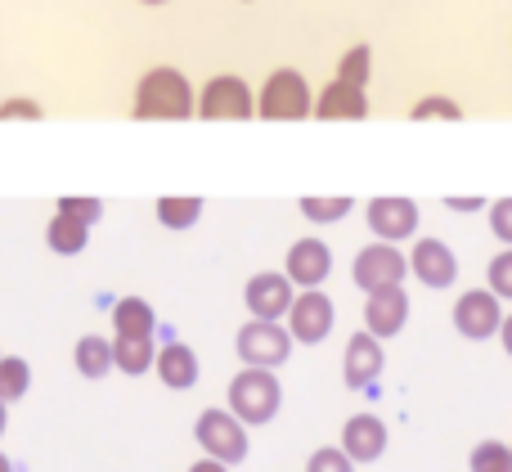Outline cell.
<instances>
[{"label":"cell","instance_id":"6da1fadb","mask_svg":"<svg viewBox=\"0 0 512 472\" xmlns=\"http://www.w3.org/2000/svg\"><path fill=\"white\" fill-rule=\"evenodd\" d=\"M131 117H140V122H189V117H198L194 81H189L180 68H171V63L149 68L140 81H135Z\"/></svg>","mask_w":512,"mask_h":472},{"label":"cell","instance_id":"7a4b0ae2","mask_svg":"<svg viewBox=\"0 0 512 472\" xmlns=\"http://www.w3.org/2000/svg\"><path fill=\"white\" fill-rule=\"evenodd\" d=\"M225 410L234 419H243L248 428H265V423L279 419L283 410V383L274 369H248L230 378V392H225Z\"/></svg>","mask_w":512,"mask_h":472},{"label":"cell","instance_id":"3957f363","mask_svg":"<svg viewBox=\"0 0 512 472\" xmlns=\"http://www.w3.org/2000/svg\"><path fill=\"white\" fill-rule=\"evenodd\" d=\"M256 117L261 122H306V117H315V90H310L306 72L274 68L256 90Z\"/></svg>","mask_w":512,"mask_h":472},{"label":"cell","instance_id":"277c9868","mask_svg":"<svg viewBox=\"0 0 512 472\" xmlns=\"http://www.w3.org/2000/svg\"><path fill=\"white\" fill-rule=\"evenodd\" d=\"M194 441L207 459H221V464H230V468L252 455L248 423L234 419L230 410H216V405H207V410L194 419Z\"/></svg>","mask_w":512,"mask_h":472},{"label":"cell","instance_id":"5b68a950","mask_svg":"<svg viewBox=\"0 0 512 472\" xmlns=\"http://www.w3.org/2000/svg\"><path fill=\"white\" fill-rule=\"evenodd\" d=\"M198 117L203 122H252L256 117V90L239 72H221L198 90Z\"/></svg>","mask_w":512,"mask_h":472},{"label":"cell","instance_id":"8992f818","mask_svg":"<svg viewBox=\"0 0 512 472\" xmlns=\"http://www.w3.org/2000/svg\"><path fill=\"white\" fill-rule=\"evenodd\" d=\"M292 347H297V342H292L288 324H279V320H248L239 333H234V351H239V360L248 369L288 365Z\"/></svg>","mask_w":512,"mask_h":472},{"label":"cell","instance_id":"52a82bcc","mask_svg":"<svg viewBox=\"0 0 512 472\" xmlns=\"http://www.w3.org/2000/svg\"><path fill=\"white\" fill-rule=\"evenodd\" d=\"M351 279L364 297L378 293V288H400L409 279V252H400V243H369V248L355 252Z\"/></svg>","mask_w":512,"mask_h":472},{"label":"cell","instance_id":"ba28073f","mask_svg":"<svg viewBox=\"0 0 512 472\" xmlns=\"http://www.w3.org/2000/svg\"><path fill=\"white\" fill-rule=\"evenodd\" d=\"M283 324H288V333H292L297 347H319L337 324V306L324 288H301V293L292 297V311H288Z\"/></svg>","mask_w":512,"mask_h":472},{"label":"cell","instance_id":"9c48e42d","mask_svg":"<svg viewBox=\"0 0 512 472\" xmlns=\"http://www.w3.org/2000/svg\"><path fill=\"white\" fill-rule=\"evenodd\" d=\"M504 302H499L490 288H468V293L454 302V311H450V320H454V329H459V338H468V342H490V338H499V329H504Z\"/></svg>","mask_w":512,"mask_h":472},{"label":"cell","instance_id":"30bf717a","mask_svg":"<svg viewBox=\"0 0 512 472\" xmlns=\"http://www.w3.org/2000/svg\"><path fill=\"white\" fill-rule=\"evenodd\" d=\"M292 297H297V284H292L283 270H256V275L243 284V306H248L252 320H288Z\"/></svg>","mask_w":512,"mask_h":472},{"label":"cell","instance_id":"8fae6325","mask_svg":"<svg viewBox=\"0 0 512 472\" xmlns=\"http://www.w3.org/2000/svg\"><path fill=\"white\" fill-rule=\"evenodd\" d=\"M364 221H369V234L382 243H409L418 234V221H423V212H418L414 198H373L369 207H364Z\"/></svg>","mask_w":512,"mask_h":472},{"label":"cell","instance_id":"7c38bea8","mask_svg":"<svg viewBox=\"0 0 512 472\" xmlns=\"http://www.w3.org/2000/svg\"><path fill=\"white\" fill-rule=\"evenodd\" d=\"M382 369H387V347H382V338H373L369 329L351 333V342H346V351H342V383L351 387V392H364V387H373L382 378Z\"/></svg>","mask_w":512,"mask_h":472},{"label":"cell","instance_id":"4fadbf2b","mask_svg":"<svg viewBox=\"0 0 512 472\" xmlns=\"http://www.w3.org/2000/svg\"><path fill=\"white\" fill-rule=\"evenodd\" d=\"M409 275L427 288H450L459 279V257L445 239H414L409 243Z\"/></svg>","mask_w":512,"mask_h":472},{"label":"cell","instance_id":"5bb4252c","mask_svg":"<svg viewBox=\"0 0 512 472\" xmlns=\"http://www.w3.org/2000/svg\"><path fill=\"white\" fill-rule=\"evenodd\" d=\"M283 275L301 288H324V279L333 275V248L324 239H297L283 257Z\"/></svg>","mask_w":512,"mask_h":472},{"label":"cell","instance_id":"9a60e30c","mask_svg":"<svg viewBox=\"0 0 512 472\" xmlns=\"http://www.w3.org/2000/svg\"><path fill=\"white\" fill-rule=\"evenodd\" d=\"M409 293H405V284L400 288H378V293H369L364 297V329L373 333V338H396V333H405V324H409Z\"/></svg>","mask_w":512,"mask_h":472},{"label":"cell","instance_id":"2e32d148","mask_svg":"<svg viewBox=\"0 0 512 472\" xmlns=\"http://www.w3.org/2000/svg\"><path fill=\"white\" fill-rule=\"evenodd\" d=\"M387 441H391V432L378 414H351L342 423V450L355 464H378L387 455Z\"/></svg>","mask_w":512,"mask_h":472},{"label":"cell","instance_id":"e0dca14e","mask_svg":"<svg viewBox=\"0 0 512 472\" xmlns=\"http://www.w3.org/2000/svg\"><path fill=\"white\" fill-rule=\"evenodd\" d=\"M315 117L319 122H364V117H369V90L333 77L315 95Z\"/></svg>","mask_w":512,"mask_h":472},{"label":"cell","instance_id":"ac0fdd59","mask_svg":"<svg viewBox=\"0 0 512 472\" xmlns=\"http://www.w3.org/2000/svg\"><path fill=\"white\" fill-rule=\"evenodd\" d=\"M153 374H158V383L171 387V392H189V387H198V378H203V360H198V351L189 347V342L171 338L167 347H158Z\"/></svg>","mask_w":512,"mask_h":472},{"label":"cell","instance_id":"d6986e66","mask_svg":"<svg viewBox=\"0 0 512 472\" xmlns=\"http://www.w3.org/2000/svg\"><path fill=\"white\" fill-rule=\"evenodd\" d=\"M72 369H77L86 383H104L113 374V338L104 333H81L77 347H72Z\"/></svg>","mask_w":512,"mask_h":472},{"label":"cell","instance_id":"ffe728a7","mask_svg":"<svg viewBox=\"0 0 512 472\" xmlns=\"http://www.w3.org/2000/svg\"><path fill=\"white\" fill-rule=\"evenodd\" d=\"M158 333V311L144 297H117L113 302V338H153Z\"/></svg>","mask_w":512,"mask_h":472},{"label":"cell","instance_id":"44dd1931","mask_svg":"<svg viewBox=\"0 0 512 472\" xmlns=\"http://www.w3.org/2000/svg\"><path fill=\"white\" fill-rule=\"evenodd\" d=\"M158 365V342L153 338H113V369L126 378H144Z\"/></svg>","mask_w":512,"mask_h":472},{"label":"cell","instance_id":"7402d4cb","mask_svg":"<svg viewBox=\"0 0 512 472\" xmlns=\"http://www.w3.org/2000/svg\"><path fill=\"white\" fill-rule=\"evenodd\" d=\"M45 248H50L54 257H81V252L90 248V225L54 212L50 221H45Z\"/></svg>","mask_w":512,"mask_h":472},{"label":"cell","instance_id":"603a6c76","mask_svg":"<svg viewBox=\"0 0 512 472\" xmlns=\"http://www.w3.org/2000/svg\"><path fill=\"white\" fill-rule=\"evenodd\" d=\"M158 225L162 230H176V234H185V230H194L198 221H203V212H207V198H198V194H167V198H158Z\"/></svg>","mask_w":512,"mask_h":472},{"label":"cell","instance_id":"cb8c5ba5","mask_svg":"<svg viewBox=\"0 0 512 472\" xmlns=\"http://www.w3.org/2000/svg\"><path fill=\"white\" fill-rule=\"evenodd\" d=\"M32 392V365L23 356H0V401L14 405Z\"/></svg>","mask_w":512,"mask_h":472},{"label":"cell","instance_id":"d4e9b609","mask_svg":"<svg viewBox=\"0 0 512 472\" xmlns=\"http://www.w3.org/2000/svg\"><path fill=\"white\" fill-rule=\"evenodd\" d=\"M297 207H301V216H306L310 225H337V221L351 216L355 198H346V194H337V198H301Z\"/></svg>","mask_w":512,"mask_h":472},{"label":"cell","instance_id":"484cf974","mask_svg":"<svg viewBox=\"0 0 512 472\" xmlns=\"http://www.w3.org/2000/svg\"><path fill=\"white\" fill-rule=\"evenodd\" d=\"M337 81H351V86H364L369 90L373 81V45H351V50L337 59Z\"/></svg>","mask_w":512,"mask_h":472},{"label":"cell","instance_id":"4316f807","mask_svg":"<svg viewBox=\"0 0 512 472\" xmlns=\"http://www.w3.org/2000/svg\"><path fill=\"white\" fill-rule=\"evenodd\" d=\"M409 117H414V122H436V117H441V122H463V104H454L450 95H423L409 108Z\"/></svg>","mask_w":512,"mask_h":472},{"label":"cell","instance_id":"83f0119b","mask_svg":"<svg viewBox=\"0 0 512 472\" xmlns=\"http://www.w3.org/2000/svg\"><path fill=\"white\" fill-rule=\"evenodd\" d=\"M54 212H63V216H72V221H81V225H90V230H95V225L104 221V198H90V194H63Z\"/></svg>","mask_w":512,"mask_h":472},{"label":"cell","instance_id":"f1b7e54d","mask_svg":"<svg viewBox=\"0 0 512 472\" xmlns=\"http://www.w3.org/2000/svg\"><path fill=\"white\" fill-rule=\"evenodd\" d=\"M468 468L472 472H512V459H508V446L504 441H477L468 455Z\"/></svg>","mask_w":512,"mask_h":472},{"label":"cell","instance_id":"f546056e","mask_svg":"<svg viewBox=\"0 0 512 472\" xmlns=\"http://www.w3.org/2000/svg\"><path fill=\"white\" fill-rule=\"evenodd\" d=\"M486 288L499 297V302H512V248L495 252L486 266Z\"/></svg>","mask_w":512,"mask_h":472},{"label":"cell","instance_id":"4dcf8cb0","mask_svg":"<svg viewBox=\"0 0 512 472\" xmlns=\"http://www.w3.org/2000/svg\"><path fill=\"white\" fill-rule=\"evenodd\" d=\"M306 472H355V459L346 455L342 446H319L315 455L306 459Z\"/></svg>","mask_w":512,"mask_h":472},{"label":"cell","instance_id":"1f68e13d","mask_svg":"<svg viewBox=\"0 0 512 472\" xmlns=\"http://www.w3.org/2000/svg\"><path fill=\"white\" fill-rule=\"evenodd\" d=\"M41 117H45V108L36 104V99H27V95L0 99V122H41Z\"/></svg>","mask_w":512,"mask_h":472},{"label":"cell","instance_id":"d6a6232c","mask_svg":"<svg viewBox=\"0 0 512 472\" xmlns=\"http://www.w3.org/2000/svg\"><path fill=\"white\" fill-rule=\"evenodd\" d=\"M490 234H495L504 248H512V198L490 203Z\"/></svg>","mask_w":512,"mask_h":472},{"label":"cell","instance_id":"836d02e7","mask_svg":"<svg viewBox=\"0 0 512 472\" xmlns=\"http://www.w3.org/2000/svg\"><path fill=\"white\" fill-rule=\"evenodd\" d=\"M445 207H450V212H481L486 198H445Z\"/></svg>","mask_w":512,"mask_h":472},{"label":"cell","instance_id":"e575fe53","mask_svg":"<svg viewBox=\"0 0 512 472\" xmlns=\"http://www.w3.org/2000/svg\"><path fill=\"white\" fill-rule=\"evenodd\" d=\"M189 472H230V464H221V459H194V464H189Z\"/></svg>","mask_w":512,"mask_h":472},{"label":"cell","instance_id":"d590c367","mask_svg":"<svg viewBox=\"0 0 512 472\" xmlns=\"http://www.w3.org/2000/svg\"><path fill=\"white\" fill-rule=\"evenodd\" d=\"M499 342H504V351L512 356V311L504 315V329H499Z\"/></svg>","mask_w":512,"mask_h":472},{"label":"cell","instance_id":"8d00e7d4","mask_svg":"<svg viewBox=\"0 0 512 472\" xmlns=\"http://www.w3.org/2000/svg\"><path fill=\"white\" fill-rule=\"evenodd\" d=\"M5 428H9V405L0 401V437H5Z\"/></svg>","mask_w":512,"mask_h":472},{"label":"cell","instance_id":"74e56055","mask_svg":"<svg viewBox=\"0 0 512 472\" xmlns=\"http://www.w3.org/2000/svg\"><path fill=\"white\" fill-rule=\"evenodd\" d=\"M0 472H14V459L9 455H0Z\"/></svg>","mask_w":512,"mask_h":472},{"label":"cell","instance_id":"f35d334b","mask_svg":"<svg viewBox=\"0 0 512 472\" xmlns=\"http://www.w3.org/2000/svg\"><path fill=\"white\" fill-rule=\"evenodd\" d=\"M140 5H167V0H140Z\"/></svg>","mask_w":512,"mask_h":472},{"label":"cell","instance_id":"ab89813d","mask_svg":"<svg viewBox=\"0 0 512 472\" xmlns=\"http://www.w3.org/2000/svg\"><path fill=\"white\" fill-rule=\"evenodd\" d=\"M508 459H512V441H508Z\"/></svg>","mask_w":512,"mask_h":472},{"label":"cell","instance_id":"60d3db41","mask_svg":"<svg viewBox=\"0 0 512 472\" xmlns=\"http://www.w3.org/2000/svg\"><path fill=\"white\" fill-rule=\"evenodd\" d=\"M243 5H252V0H243Z\"/></svg>","mask_w":512,"mask_h":472},{"label":"cell","instance_id":"b9f144b4","mask_svg":"<svg viewBox=\"0 0 512 472\" xmlns=\"http://www.w3.org/2000/svg\"><path fill=\"white\" fill-rule=\"evenodd\" d=\"M0 356H5V351H0Z\"/></svg>","mask_w":512,"mask_h":472}]
</instances>
